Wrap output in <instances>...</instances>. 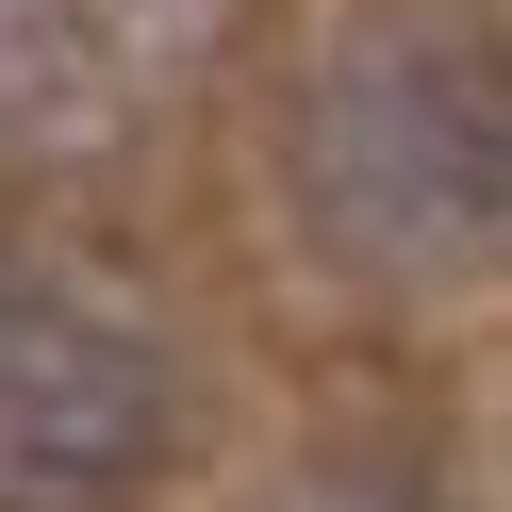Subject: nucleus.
I'll use <instances>...</instances> for the list:
<instances>
[{
  "label": "nucleus",
  "instance_id": "f03ea898",
  "mask_svg": "<svg viewBox=\"0 0 512 512\" xmlns=\"http://www.w3.org/2000/svg\"><path fill=\"white\" fill-rule=\"evenodd\" d=\"M182 331L116 248L0 215V512H149L182 463Z\"/></svg>",
  "mask_w": 512,
  "mask_h": 512
},
{
  "label": "nucleus",
  "instance_id": "7ed1b4c3",
  "mask_svg": "<svg viewBox=\"0 0 512 512\" xmlns=\"http://www.w3.org/2000/svg\"><path fill=\"white\" fill-rule=\"evenodd\" d=\"M248 0H0V166H116L215 67Z\"/></svg>",
  "mask_w": 512,
  "mask_h": 512
},
{
  "label": "nucleus",
  "instance_id": "20e7f679",
  "mask_svg": "<svg viewBox=\"0 0 512 512\" xmlns=\"http://www.w3.org/2000/svg\"><path fill=\"white\" fill-rule=\"evenodd\" d=\"M265 512H446V479L413 446H314V463L265 479Z\"/></svg>",
  "mask_w": 512,
  "mask_h": 512
},
{
  "label": "nucleus",
  "instance_id": "f257e3e1",
  "mask_svg": "<svg viewBox=\"0 0 512 512\" xmlns=\"http://www.w3.org/2000/svg\"><path fill=\"white\" fill-rule=\"evenodd\" d=\"M281 232L347 298H479L512 248V83L496 0H331L281 83Z\"/></svg>",
  "mask_w": 512,
  "mask_h": 512
}]
</instances>
